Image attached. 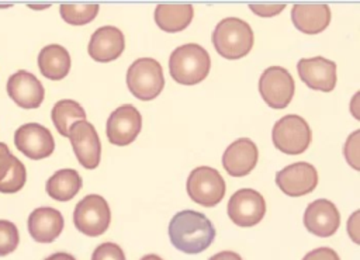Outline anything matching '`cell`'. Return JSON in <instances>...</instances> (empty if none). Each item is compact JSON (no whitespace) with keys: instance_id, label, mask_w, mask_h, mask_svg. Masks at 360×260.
Here are the masks:
<instances>
[{"instance_id":"6da1fadb","label":"cell","mask_w":360,"mask_h":260,"mask_svg":"<svg viewBox=\"0 0 360 260\" xmlns=\"http://www.w3.org/2000/svg\"><path fill=\"white\" fill-rule=\"evenodd\" d=\"M169 238L172 245L187 254L207 250L215 239L211 221L198 211L184 209L177 212L169 222Z\"/></svg>"},{"instance_id":"7a4b0ae2","label":"cell","mask_w":360,"mask_h":260,"mask_svg":"<svg viewBox=\"0 0 360 260\" xmlns=\"http://www.w3.org/2000/svg\"><path fill=\"white\" fill-rule=\"evenodd\" d=\"M211 67V58L207 49L198 44L177 46L169 58V72L174 82L193 86L202 82Z\"/></svg>"},{"instance_id":"3957f363","label":"cell","mask_w":360,"mask_h":260,"mask_svg":"<svg viewBox=\"0 0 360 260\" xmlns=\"http://www.w3.org/2000/svg\"><path fill=\"white\" fill-rule=\"evenodd\" d=\"M211 39L215 51L222 58L240 59L253 46V31L246 21L238 17H228L217 24Z\"/></svg>"},{"instance_id":"277c9868","label":"cell","mask_w":360,"mask_h":260,"mask_svg":"<svg viewBox=\"0 0 360 260\" xmlns=\"http://www.w3.org/2000/svg\"><path fill=\"white\" fill-rule=\"evenodd\" d=\"M127 86L142 101L156 98L165 86L163 69L153 58H139L128 67Z\"/></svg>"},{"instance_id":"5b68a950","label":"cell","mask_w":360,"mask_h":260,"mask_svg":"<svg viewBox=\"0 0 360 260\" xmlns=\"http://www.w3.org/2000/svg\"><path fill=\"white\" fill-rule=\"evenodd\" d=\"M187 194L198 205L214 207L219 204L226 193V184L221 173L210 166H198L187 178Z\"/></svg>"},{"instance_id":"8992f818","label":"cell","mask_w":360,"mask_h":260,"mask_svg":"<svg viewBox=\"0 0 360 260\" xmlns=\"http://www.w3.org/2000/svg\"><path fill=\"white\" fill-rule=\"evenodd\" d=\"M111 222V211L104 197L89 194L75 207L73 223L76 229L90 238L103 235Z\"/></svg>"},{"instance_id":"52a82bcc","label":"cell","mask_w":360,"mask_h":260,"mask_svg":"<svg viewBox=\"0 0 360 260\" xmlns=\"http://www.w3.org/2000/svg\"><path fill=\"white\" fill-rule=\"evenodd\" d=\"M273 145L285 155H300L311 143L312 132L308 122L295 114L281 117L271 131Z\"/></svg>"},{"instance_id":"ba28073f","label":"cell","mask_w":360,"mask_h":260,"mask_svg":"<svg viewBox=\"0 0 360 260\" xmlns=\"http://www.w3.org/2000/svg\"><path fill=\"white\" fill-rule=\"evenodd\" d=\"M294 91V79L285 67L270 66L259 79V93L264 103L274 110L285 108L291 103Z\"/></svg>"},{"instance_id":"9c48e42d","label":"cell","mask_w":360,"mask_h":260,"mask_svg":"<svg viewBox=\"0 0 360 260\" xmlns=\"http://www.w3.org/2000/svg\"><path fill=\"white\" fill-rule=\"evenodd\" d=\"M68 138L77 162L87 170L96 169L101 159V142L93 124L86 119L73 122L69 128Z\"/></svg>"},{"instance_id":"30bf717a","label":"cell","mask_w":360,"mask_h":260,"mask_svg":"<svg viewBox=\"0 0 360 260\" xmlns=\"http://www.w3.org/2000/svg\"><path fill=\"white\" fill-rule=\"evenodd\" d=\"M228 216L238 226H255L266 214L263 195L253 188H240L228 201Z\"/></svg>"},{"instance_id":"8fae6325","label":"cell","mask_w":360,"mask_h":260,"mask_svg":"<svg viewBox=\"0 0 360 260\" xmlns=\"http://www.w3.org/2000/svg\"><path fill=\"white\" fill-rule=\"evenodd\" d=\"M14 145L24 156L32 160L49 157L55 150V139L51 131L38 122L18 126L14 132Z\"/></svg>"},{"instance_id":"7c38bea8","label":"cell","mask_w":360,"mask_h":260,"mask_svg":"<svg viewBox=\"0 0 360 260\" xmlns=\"http://www.w3.org/2000/svg\"><path fill=\"white\" fill-rule=\"evenodd\" d=\"M141 128V112L132 104H124L110 114L107 119V138L112 145L127 146L136 139Z\"/></svg>"},{"instance_id":"4fadbf2b","label":"cell","mask_w":360,"mask_h":260,"mask_svg":"<svg viewBox=\"0 0 360 260\" xmlns=\"http://www.w3.org/2000/svg\"><path fill=\"white\" fill-rule=\"evenodd\" d=\"M276 184L290 197L307 195L318 186V171L308 162H297L276 173Z\"/></svg>"},{"instance_id":"5bb4252c","label":"cell","mask_w":360,"mask_h":260,"mask_svg":"<svg viewBox=\"0 0 360 260\" xmlns=\"http://www.w3.org/2000/svg\"><path fill=\"white\" fill-rule=\"evenodd\" d=\"M8 97L24 110L38 108L45 97V89L39 79L27 70L13 73L6 84Z\"/></svg>"},{"instance_id":"9a60e30c","label":"cell","mask_w":360,"mask_h":260,"mask_svg":"<svg viewBox=\"0 0 360 260\" xmlns=\"http://www.w3.org/2000/svg\"><path fill=\"white\" fill-rule=\"evenodd\" d=\"M297 72L300 79L312 90L328 93L336 86V63L323 56L300 59Z\"/></svg>"},{"instance_id":"2e32d148","label":"cell","mask_w":360,"mask_h":260,"mask_svg":"<svg viewBox=\"0 0 360 260\" xmlns=\"http://www.w3.org/2000/svg\"><path fill=\"white\" fill-rule=\"evenodd\" d=\"M302 221L309 233L319 238H328L338 230L340 225V214L332 201L319 198L307 207Z\"/></svg>"},{"instance_id":"e0dca14e","label":"cell","mask_w":360,"mask_h":260,"mask_svg":"<svg viewBox=\"0 0 360 260\" xmlns=\"http://www.w3.org/2000/svg\"><path fill=\"white\" fill-rule=\"evenodd\" d=\"M259 159L256 143L249 138L233 141L222 155V166L232 177H243L249 174Z\"/></svg>"},{"instance_id":"ac0fdd59","label":"cell","mask_w":360,"mask_h":260,"mask_svg":"<svg viewBox=\"0 0 360 260\" xmlns=\"http://www.w3.org/2000/svg\"><path fill=\"white\" fill-rule=\"evenodd\" d=\"M125 49V38L120 28L104 25L97 28L89 42L87 52L97 62H111L121 56Z\"/></svg>"},{"instance_id":"d6986e66","label":"cell","mask_w":360,"mask_h":260,"mask_svg":"<svg viewBox=\"0 0 360 260\" xmlns=\"http://www.w3.org/2000/svg\"><path fill=\"white\" fill-rule=\"evenodd\" d=\"M65 221L60 211L52 207L35 208L27 221L30 236L38 243L53 242L63 230Z\"/></svg>"},{"instance_id":"ffe728a7","label":"cell","mask_w":360,"mask_h":260,"mask_svg":"<svg viewBox=\"0 0 360 260\" xmlns=\"http://www.w3.org/2000/svg\"><path fill=\"white\" fill-rule=\"evenodd\" d=\"M291 20L298 31L319 34L330 22V8L326 4H295L291 8Z\"/></svg>"},{"instance_id":"44dd1931","label":"cell","mask_w":360,"mask_h":260,"mask_svg":"<svg viewBox=\"0 0 360 260\" xmlns=\"http://www.w3.org/2000/svg\"><path fill=\"white\" fill-rule=\"evenodd\" d=\"M38 69L49 80H62L70 70V55L59 44H49L38 53Z\"/></svg>"},{"instance_id":"7402d4cb","label":"cell","mask_w":360,"mask_h":260,"mask_svg":"<svg viewBox=\"0 0 360 260\" xmlns=\"http://www.w3.org/2000/svg\"><path fill=\"white\" fill-rule=\"evenodd\" d=\"M193 15L191 4H159L155 8V22L166 32L183 31L190 25Z\"/></svg>"},{"instance_id":"603a6c76","label":"cell","mask_w":360,"mask_h":260,"mask_svg":"<svg viewBox=\"0 0 360 260\" xmlns=\"http://www.w3.org/2000/svg\"><path fill=\"white\" fill-rule=\"evenodd\" d=\"M82 184V177L75 169H60L46 180L45 190L52 200L69 201L80 191Z\"/></svg>"},{"instance_id":"cb8c5ba5","label":"cell","mask_w":360,"mask_h":260,"mask_svg":"<svg viewBox=\"0 0 360 260\" xmlns=\"http://www.w3.org/2000/svg\"><path fill=\"white\" fill-rule=\"evenodd\" d=\"M51 118H52V122H53L56 131L62 136L68 138L70 125L76 121L86 119V111L77 101L65 98V100H59L58 103H55V105L52 107V111H51Z\"/></svg>"},{"instance_id":"d4e9b609","label":"cell","mask_w":360,"mask_h":260,"mask_svg":"<svg viewBox=\"0 0 360 260\" xmlns=\"http://www.w3.org/2000/svg\"><path fill=\"white\" fill-rule=\"evenodd\" d=\"M98 8V4H60L59 13L65 22L70 25H84L96 18Z\"/></svg>"},{"instance_id":"484cf974","label":"cell","mask_w":360,"mask_h":260,"mask_svg":"<svg viewBox=\"0 0 360 260\" xmlns=\"http://www.w3.org/2000/svg\"><path fill=\"white\" fill-rule=\"evenodd\" d=\"M27 181V170L24 163L15 157L8 174L0 181V193L14 194L18 193Z\"/></svg>"},{"instance_id":"4316f807","label":"cell","mask_w":360,"mask_h":260,"mask_svg":"<svg viewBox=\"0 0 360 260\" xmlns=\"http://www.w3.org/2000/svg\"><path fill=\"white\" fill-rule=\"evenodd\" d=\"M20 243L17 226L7 219H0V257L11 254Z\"/></svg>"},{"instance_id":"83f0119b","label":"cell","mask_w":360,"mask_h":260,"mask_svg":"<svg viewBox=\"0 0 360 260\" xmlns=\"http://www.w3.org/2000/svg\"><path fill=\"white\" fill-rule=\"evenodd\" d=\"M343 153L349 166L354 170H360V129L353 131L345 143Z\"/></svg>"},{"instance_id":"f1b7e54d","label":"cell","mask_w":360,"mask_h":260,"mask_svg":"<svg viewBox=\"0 0 360 260\" xmlns=\"http://www.w3.org/2000/svg\"><path fill=\"white\" fill-rule=\"evenodd\" d=\"M91 260H125V253L120 245L104 242L94 249Z\"/></svg>"},{"instance_id":"f546056e","label":"cell","mask_w":360,"mask_h":260,"mask_svg":"<svg viewBox=\"0 0 360 260\" xmlns=\"http://www.w3.org/2000/svg\"><path fill=\"white\" fill-rule=\"evenodd\" d=\"M14 160L15 156L11 153L10 148L4 142H0V181L8 174Z\"/></svg>"},{"instance_id":"4dcf8cb0","label":"cell","mask_w":360,"mask_h":260,"mask_svg":"<svg viewBox=\"0 0 360 260\" xmlns=\"http://www.w3.org/2000/svg\"><path fill=\"white\" fill-rule=\"evenodd\" d=\"M302 260H340L339 254L330 247H316L308 252Z\"/></svg>"},{"instance_id":"1f68e13d","label":"cell","mask_w":360,"mask_h":260,"mask_svg":"<svg viewBox=\"0 0 360 260\" xmlns=\"http://www.w3.org/2000/svg\"><path fill=\"white\" fill-rule=\"evenodd\" d=\"M249 7L256 15L274 17L285 8V4H250Z\"/></svg>"},{"instance_id":"d6a6232c","label":"cell","mask_w":360,"mask_h":260,"mask_svg":"<svg viewBox=\"0 0 360 260\" xmlns=\"http://www.w3.org/2000/svg\"><path fill=\"white\" fill-rule=\"evenodd\" d=\"M347 233L356 245H360V211L359 209H356L347 221Z\"/></svg>"},{"instance_id":"836d02e7","label":"cell","mask_w":360,"mask_h":260,"mask_svg":"<svg viewBox=\"0 0 360 260\" xmlns=\"http://www.w3.org/2000/svg\"><path fill=\"white\" fill-rule=\"evenodd\" d=\"M208 260H243V259L236 252L224 250V252H219V253L211 256Z\"/></svg>"},{"instance_id":"e575fe53","label":"cell","mask_w":360,"mask_h":260,"mask_svg":"<svg viewBox=\"0 0 360 260\" xmlns=\"http://www.w3.org/2000/svg\"><path fill=\"white\" fill-rule=\"evenodd\" d=\"M44 260H76V257L70 253H66V252H56V253L49 254Z\"/></svg>"},{"instance_id":"d590c367","label":"cell","mask_w":360,"mask_h":260,"mask_svg":"<svg viewBox=\"0 0 360 260\" xmlns=\"http://www.w3.org/2000/svg\"><path fill=\"white\" fill-rule=\"evenodd\" d=\"M359 97H360V93L357 91V93L353 96L352 103H350V111H352V114H353V117H354L356 119L360 118V115H359Z\"/></svg>"},{"instance_id":"8d00e7d4","label":"cell","mask_w":360,"mask_h":260,"mask_svg":"<svg viewBox=\"0 0 360 260\" xmlns=\"http://www.w3.org/2000/svg\"><path fill=\"white\" fill-rule=\"evenodd\" d=\"M141 260H163L160 256H158V254H153V253H150V254H146V256H143Z\"/></svg>"},{"instance_id":"74e56055","label":"cell","mask_w":360,"mask_h":260,"mask_svg":"<svg viewBox=\"0 0 360 260\" xmlns=\"http://www.w3.org/2000/svg\"><path fill=\"white\" fill-rule=\"evenodd\" d=\"M30 7L34 8V10H42V8H48L49 4H39V6H37V4H30Z\"/></svg>"}]
</instances>
